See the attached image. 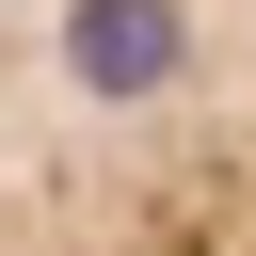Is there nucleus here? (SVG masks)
<instances>
[{
    "instance_id": "1",
    "label": "nucleus",
    "mask_w": 256,
    "mask_h": 256,
    "mask_svg": "<svg viewBox=\"0 0 256 256\" xmlns=\"http://www.w3.org/2000/svg\"><path fill=\"white\" fill-rule=\"evenodd\" d=\"M0 256H256V0H0Z\"/></svg>"
}]
</instances>
